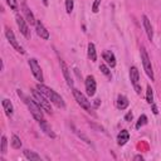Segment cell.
I'll use <instances>...</instances> for the list:
<instances>
[{
  "mask_svg": "<svg viewBox=\"0 0 161 161\" xmlns=\"http://www.w3.org/2000/svg\"><path fill=\"white\" fill-rule=\"evenodd\" d=\"M37 88L39 89V91L44 94V96L49 99V101L52 102V103H54V105L57 106V107H59V108H63L65 105H64V101H63V98L59 96L57 92H54L52 88H49V87H47V86H44V84H42V83H39L37 86Z\"/></svg>",
  "mask_w": 161,
  "mask_h": 161,
  "instance_id": "obj_1",
  "label": "cell"
},
{
  "mask_svg": "<svg viewBox=\"0 0 161 161\" xmlns=\"http://www.w3.org/2000/svg\"><path fill=\"white\" fill-rule=\"evenodd\" d=\"M18 94H19V97H22L23 99H24L25 105L28 106V108H29V111L32 112L33 117H34L37 121L43 120V111H42V107H40V106L38 105V103L34 101V98H29V97H27L25 94H23V92H20V89H18Z\"/></svg>",
  "mask_w": 161,
  "mask_h": 161,
  "instance_id": "obj_2",
  "label": "cell"
},
{
  "mask_svg": "<svg viewBox=\"0 0 161 161\" xmlns=\"http://www.w3.org/2000/svg\"><path fill=\"white\" fill-rule=\"evenodd\" d=\"M32 96L34 98V101L42 107V110H44L45 112L52 113V107H50V101L47 98L39 89H32Z\"/></svg>",
  "mask_w": 161,
  "mask_h": 161,
  "instance_id": "obj_3",
  "label": "cell"
},
{
  "mask_svg": "<svg viewBox=\"0 0 161 161\" xmlns=\"http://www.w3.org/2000/svg\"><path fill=\"white\" fill-rule=\"evenodd\" d=\"M73 96H74V98H75V101H77V103L83 108L84 111H87L88 113H91V115L94 116L93 107H92V105H91V102H89L88 99L86 98V96H84L82 92L78 91V89H75V88H73Z\"/></svg>",
  "mask_w": 161,
  "mask_h": 161,
  "instance_id": "obj_4",
  "label": "cell"
},
{
  "mask_svg": "<svg viewBox=\"0 0 161 161\" xmlns=\"http://www.w3.org/2000/svg\"><path fill=\"white\" fill-rule=\"evenodd\" d=\"M141 60H142L144 69H145L146 74L149 75V78H150L151 80H154L155 77H154V70H152V65H151V60H150L147 52H146V49L144 48V47L141 48Z\"/></svg>",
  "mask_w": 161,
  "mask_h": 161,
  "instance_id": "obj_5",
  "label": "cell"
},
{
  "mask_svg": "<svg viewBox=\"0 0 161 161\" xmlns=\"http://www.w3.org/2000/svg\"><path fill=\"white\" fill-rule=\"evenodd\" d=\"M29 67H30V70H32L33 75L35 77V79H37V80H39L40 83L43 82V80H44L43 72H42V68H40V65L38 64L37 59H34V58L29 59Z\"/></svg>",
  "mask_w": 161,
  "mask_h": 161,
  "instance_id": "obj_6",
  "label": "cell"
},
{
  "mask_svg": "<svg viewBox=\"0 0 161 161\" xmlns=\"http://www.w3.org/2000/svg\"><path fill=\"white\" fill-rule=\"evenodd\" d=\"M5 35H6V38H8L9 43H10V44L13 45V48L15 49L17 52H19V53H22V54H24V53H25V50L23 49V47L17 42L15 35H14V33H13V30L10 29V28H8V27L5 28Z\"/></svg>",
  "mask_w": 161,
  "mask_h": 161,
  "instance_id": "obj_7",
  "label": "cell"
},
{
  "mask_svg": "<svg viewBox=\"0 0 161 161\" xmlns=\"http://www.w3.org/2000/svg\"><path fill=\"white\" fill-rule=\"evenodd\" d=\"M84 84H86V91H87V94L89 97L94 96L96 93V88H97V83H96V79H94L93 75H88L84 80Z\"/></svg>",
  "mask_w": 161,
  "mask_h": 161,
  "instance_id": "obj_8",
  "label": "cell"
},
{
  "mask_svg": "<svg viewBox=\"0 0 161 161\" xmlns=\"http://www.w3.org/2000/svg\"><path fill=\"white\" fill-rule=\"evenodd\" d=\"M59 65H60L62 73H63V75H64V78H65V82H67V84H68L69 87L73 88V78H72V75H70L69 68L67 67V64H65L64 60H62V59H59Z\"/></svg>",
  "mask_w": 161,
  "mask_h": 161,
  "instance_id": "obj_9",
  "label": "cell"
},
{
  "mask_svg": "<svg viewBox=\"0 0 161 161\" xmlns=\"http://www.w3.org/2000/svg\"><path fill=\"white\" fill-rule=\"evenodd\" d=\"M15 19H17V24H18V27H19V29H20V33L23 35H24L25 38H30V34H29V28H28V24L25 23V20L23 19L19 14H17V17H15Z\"/></svg>",
  "mask_w": 161,
  "mask_h": 161,
  "instance_id": "obj_10",
  "label": "cell"
},
{
  "mask_svg": "<svg viewBox=\"0 0 161 161\" xmlns=\"http://www.w3.org/2000/svg\"><path fill=\"white\" fill-rule=\"evenodd\" d=\"M35 30H37V34L39 35L42 39H49V32L45 29V27L43 25V23L40 20H37V24H35Z\"/></svg>",
  "mask_w": 161,
  "mask_h": 161,
  "instance_id": "obj_11",
  "label": "cell"
},
{
  "mask_svg": "<svg viewBox=\"0 0 161 161\" xmlns=\"http://www.w3.org/2000/svg\"><path fill=\"white\" fill-rule=\"evenodd\" d=\"M102 58L107 63V65H110L111 68H113L116 65V57H115V54H113L111 50H105V52H103Z\"/></svg>",
  "mask_w": 161,
  "mask_h": 161,
  "instance_id": "obj_12",
  "label": "cell"
},
{
  "mask_svg": "<svg viewBox=\"0 0 161 161\" xmlns=\"http://www.w3.org/2000/svg\"><path fill=\"white\" fill-rule=\"evenodd\" d=\"M38 122H39V126H40L42 131H43L47 136L52 137V139H55V134L53 132V130H52L50 125H49L48 122H47V121L44 120V118H43V120H40V121H38Z\"/></svg>",
  "mask_w": 161,
  "mask_h": 161,
  "instance_id": "obj_13",
  "label": "cell"
},
{
  "mask_svg": "<svg viewBox=\"0 0 161 161\" xmlns=\"http://www.w3.org/2000/svg\"><path fill=\"white\" fill-rule=\"evenodd\" d=\"M142 22H144V27H145V32H146V34H147L149 37V39L150 40H152V38H154V30H152V25H151V23L149 20V18L144 15L142 17Z\"/></svg>",
  "mask_w": 161,
  "mask_h": 161,
  "instance_id": "obj_14",
  "label": "cell"
},
{
  "mask_svg": "<svg viewBox=\"0 0 161 161\" xmlns=\"http://www.w3.org/2000/svg\"><path fill=\"white\" fill-rule=\"evenodd\" d=\"M116 105H117V108L118 110H126L127 107H129L130 102H129V98H127L126 96H124V94H120V96L117 97V101H116Z\"/></svg>",
  "mask_w": 161,
  "mask_h": 161,
  "instance_id": "obj_15",
  "label": "cell"
},
{
  "mask_svg": "<svg viewBox=\"0 0 161 161\" xmlns=\"http://www.w3.org/2000/svg\"><path fill=\"white\" fill-rule=\"evenodd\" d=\"M129 140H130V134H129V131L127 130H122L117 136V144L120 146L126 145Z\"/></svg>",
  "mask_w": 161,
  "mask_h": 161,
  "instance_id": "obj_16",
  "label": "cell"
},
{
  "mask_svg": "<svg viewBox=\"0 0 161 161\" xmlns=\"http://www.w3.org/2000/svg\"><path fill=\"white\" fill-rule=\"evenodd\" d=\"M23 13H24V15H25V18H27V22L29 23L30 25H33V24H37V20H35V18H34V15H33V13L30 12V9L28 8L25 4L23 5Z\"/></svg>",
  "mask_w": 161,
  "mask_h": 161,
  "instance_id": "obj_17",
  "label": "cell"
},
{
  "mask_svg": "<svg viewBox=\"0 0 161 161\" xmlns=\"http://www.w3.org/2000/svg\"><path fill=\"white\" fill-rule=\"evenodd\" d=\"M3 108H4V111H5V115L8 117H10L13 116V113H14V108H13V105H12V102L9 101V99H3Z\"/></svg>",
  "mask_w": 161,
  "mask_h": 161,
  "instance_id": "obj_18",
  "label": "cell"
},
{
  "mask_svg": "<svg viewBox=\"0 0 161 161\" xmlns=\"http://www.w3.org/2000/svg\"><path fill=\"white\" fill-rule=\"evenodd\" d=\"M130 79L132 84H137L140 80V73H139V69L136 67H131L130 68Z\"/></svg>",
  "mask_w": 161,
  "mask_h": 161,
  "instance_id": "obj_19",
  "label": "cell"
},
{
  "mask_svg": "<svg viewBox=\"0 0 161 161\" xmlns=\"http://www.w3.org/2000/svg\"><path fill=\"white\" fill-rule=\"evenodd\" d=\"M88 57L92 62L97 60V53H96V47L93 43H88Z\"/></svg>",
  "mask_w": 161,
  "mask_h": 161,
  "instance_id": "obj_20",
  "label": "cell"
},
{
  "mask_svg": "<svg viewBox=\"0 0 161 161\" xmlns=\"http://www.w3.org/2000/svg\"><path fill=\"white\" fill-rule=\"evenodd\" d=\"M24 156L28 160H33V161H39L40 160V155H38L34 151L30 150H24Z\"/></svg>",
  "mask_w": 161,
  "mask_h": 161,
  "instance_id": "obj_21",
  "label": "cell"
},
{
  "mask_svg": "<svg viewBox=\"0 0 161 161\" xmlns=\"http://www.w3.org/2000/svg\"><path fill=\"white\" fill-rule=\"evenodd\" d=\"M12 147L13 149H20L22 147V141H20V139L17 136V135H13L12 136Z\"/></svg>",
  "mask_w": 161,
  "mask_h": 161,
  "instance_id": "obj_22",
  "label": "cell"
},
{
  "mask_svg": "<svg viewBox=\"0 0 161 161\" xmlns=\"http://www.w3.org/2000/svg\"><path fill=\"white\" fill-rule=\"evenodd\" d=\"M146 101L147 103H154V92H152V88L151 86H147V91H146Z\"/></svg>",
  "mask_w": 161,
  "mask_h": 161,
  "instance_id": "obj_23",
  "label": "cell"
},
{
  "mask_svg": "<svg viewBox=\"0 0 161 161\" xmlns=\"http://www.w3.org/2000/svg\"><path fill=\"white\" fill-rule=\"evenodd\" d=\"M99 69H101V72L103 73V74H105L106 75V77H108V78H112V74H111V70H110V68H108L107 67V65L106 64H101V65H99Z\"/></svg>",
  "mask_w": 161,
  "mask_h": 161,
  "instance_id": "obj_24",
  "label": "cell"
},
{
  "mask_svg": "<svg viewBox=\"0 0 161 161\" xmlns=\"http://www.w3.org/2000/svg\"><path fill=\"white\" fill-rule=\"evenodd\" d=\"M147 124V117H146V115H141L140 118H139V122L136 124V129L139 130L140 127H142L144 125Z\"/></svg>",
  "mask_w": 161,
  "mask_h": 161,
  "instance_id": "obj_25",
  "label": "cell"
},
{
  "mask_svg": "<svg viewBox=\"0 0 161 161\" xmlns=\"http://www.w3.org/2000/svg\"><path fill=\"white\" fill-rule=\"evenodd\" d=\"M6 147H8V140H6V136H1V155H5L6 154Z\"/></svg>",
  "mask_w": 161,
  "mask_h": 161,
  "instance_id": "obj_26",
  "label": "cell"
},
{
  "mask_svg": "<svg viewBox=\"0 0 161 161\" xmlns=\"http://www.w3.org/2000/svg\"><path fill=\"white\" fill-rule=\"evenodd\" d=\"M73 6H74V1H73V0H65V10H67L68 14L72 13Z\"/></svg>",
  "mask_w": 161,
  "mask_h": 161,
  "instance_id": "obj_27",
  "label": "cell"
},
{
  "mask_svg": "<svg viewBox=\"0 0 161 161\" xmlns=\"http://www.w3.org/2000/svg\"><path fill=\"white\" fill-rule=\"evenodd\" d=\"M6 3H8V5L13 9V10H18V3H17V0H6Z\"/></svg>",
  "mask_w": 161,
  "mask_h": 161,
  "instance_id": "obj_28",
  "label": "cell"
},
{
  "mask_svg": "<svg viewBox=\"0 0 161 161\" xmlns=\"http://www.w3.org/2000/svg\"><path fill=\"white\" fill-rule=\"evenodd\" d=\"M75 134L78 135V137H80L82 140H84V142H87L88 145H91V141H89V139H88V137H87L86 135H83L82 132H79V131H77V130H75Z\"/></svg>",
  "mask_w": 161,
  "mask_h": 161,
  "instance_id": "obj_29",
  "label": "cell"
},
{
  "mask_svg": "<svg viewBox=\"0 0 161 161\" xmlns=\"http://www.w3.org/2000/svg\"><path fill=\"white\" fill-rule=\"evenodd\" d=\"M99 4H101V0H96V1L93 3V6H92V12H93V13H97V12H98Z\"/></svg>",
  "mask_w": 161,
  "mask_h": 161,
  "instance_id": "obj_30",
  "label": "cell"
},
{
  "mask_svg": "<svg viewBox=\"0 0 161 161\" xmlns=\"http://www.w3.org/2000/svg\"><path fill=\"white\" fill-rule=\"evenodd\" d=\"M132 118H134V113H132L131 111H130V112H127V113H126V116H125V121L130 122V121H132Z\"/></svg>",
  "mask_w": 161,
  "mask_h": 161,
  "instance_id": "obj_31",
  "label": "cell"
},
{
  "mask_svg": "<svg viewBox=\"0 0 161 161\" xmlns=\"http://www.w3.org/2000/svg\"><path fill=\"white\" fill-rule=\"evenodd\" d=\"M134 87H135V91H136V93H137V94H141V91H142V89H141L140 84H139V83H137V84H134Z\"/></svg>",
  "mask_w": 161,
  "mask_h": 161,
  "instance_id": "obj_32",
  "label": "cell"
},
{
  "mask_svg": "<svg viewBox=\"0 0 161 161\" xmlns=\"http://www.w3.org/2000/svg\"><path fill=\"white\" fill-rule=\"evenodd\" d=\"M151 106H152V112L155 113V115H157L159 111H157V107H156V105H154V103H151Z\"/></svg>",
  "mask_w": 161,
  "mask_h": 161,
  "instance_id": "obj_33",
  "label": "cell"
},
{
  "mask_svg": "<svg viewBox=\"0 0 161 161\" xmlns=\"http://www.w3.org/2000/svg\"><path fill=\"white\" fill-rule=\"evenodd\" d=\"M134 160H135V161H139V160L144 161V157H142V156H141V155H136L135 157H134Z\"/></svg>",
  "mask_w": 161,
  "mask_h": 161,
  "instance_id": "obj_34",
  "label": "cell"
},
{
  "mask_svg": "<svg viewBox=\"0 0 161 161\" xmlns=\"http://www.w3.org/2000/svg\"><path fill=\"white\" fill-rule=\"evenodd\" d=\"M99 103H101V99H96V101H94V106L98 107V106H99Z\"/></svg>",
  "mask_w": 161,
  "mask_h": 161,
  "instance_id": "obj_35",
  "label": "cell"
}]
</instances>
